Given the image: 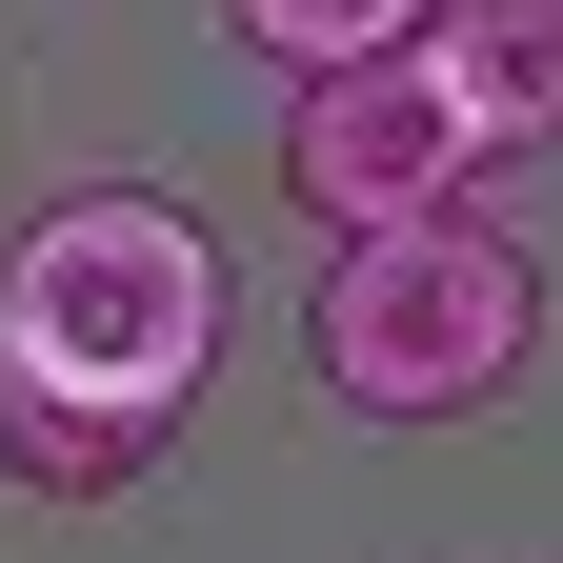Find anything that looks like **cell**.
<instances>
[{
  "mask_svg": "<svg viewBox=\"0 0 563 563\" xmlns=\"http://www.w3.org/2000/svg\"><path fill=\"white\" fill-rule=\"evenodd\" d=\"M242 21V60H282V81H322V60H383V41H422L443 0H222Z\"/></svg>",
  "mask_w": 563,
  "mask_h": 563,
  "instance_id": "cell-5",
  "label": "cell"
},
{
  "mask_svg": "<svg viewBox=\"0 0 563 563\" xmlns=\"http://www.w3.org/2000/svg\"><path fill=\"white\" fill-rule=\"evenodd\" d=\"M302 363L342 422H483L523 363H543V262L483 222V201H443V222H363L322 262L302 302Z\"/></svg>",
  "mask_w": 563,
  "mask_h": 563,
  "instance_id": "cell-2",
  "label": "cell"
},
{
  "mask_svg": "<svg viewBox=\"0 0 563 563\" xmlns=\"http://www.w3.org/2000/svg\"><path fill=\"white\" fill-rule=\"evenodd\" d=\"M222 222L162 181H60L0 242V402H101L141 443H181L222 383Z\"/></svg>",
  "mask_w": 563,
  "mask_h": 563,
  "instance_id": "cell-1",
  "label": "cell"
},
{
  "mask_svg": "<svg viewBox=\"0 0 563 563\" xmlns=\"http://www.w3.org/2000/svg\"><path fill=\"white\" fill-rule=\"evenodd\" d=\"M483 101L443 81V41H383V60H322V81H282V201H302L322 242L363 222H443V201H483Z\"/></svg>",
  "mask_w": 563,
  "mask_h": 563,
  "instance_id": "cell-3",
  "label": "cell"
},
{
  "mask_svg": "<svg viewBox=\"0 0 563 563\" xmlns=\"http://www.w3.org/2000/svg\"><path fill=\"white\" fill-rule=\"evenodd\" d=\"M422 41H443V81L483 101L504 162H523V141H563V0H443Z\"/></svg>",
  "mask_w": 563,
  "mask_h": 563,
  "instance_id": "cell-4",
  "label": "cell"
}]
</instances>
